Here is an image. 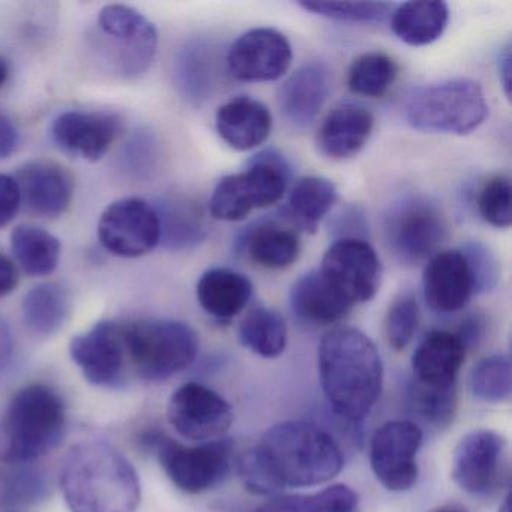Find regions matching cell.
I'll list each match as a JSON object with an SVG mask.
<instances>
[{
	"label": "cell",
	"mask_w": 512,
	"mask_h": 512,
	"mask_svg": "<svg viewBox=\"0 0 512 512\" xmlns=\"http://www.w3.org/2000/svg\"><path fill=\"white\" fill-rule=\"evenodd\" d=\"M22 206V194L16 179L0 173V229L7 227L16 218Z\"/></svg>",
	"instance_id": "cell-43"
},
{
	"label": "cell",
	"mask_w": 512,
	"mask_h": 512,
	"mask_svg": "<svg viewBox=\"0 0 512 512\" xmlns=\"http://www.w3.org/2000/svg\"><path fill=\"white\" fill-rule=\"evenodd\" d=\"M13 335H11L10 326L0 317V374H4L13 358Z\"/></svg>",
	"instance_id": "cell-47"
},
{
	"label": "cell",
	"mask_w": 512,
	"mask_h": 512,
	"mask_svg": "<svg viewBox=\"0 0 512 512\" xmlns=\"http://www.w3.org/2000/svg\"><path fill=\"white\" fill-rule=\"evenodd\" d=\"M358 508V494L337 484L305 496H277L248 512H358Z\"/></svg>",
	"instance_id": "cell-34"
},
{
	"label": "cell",
	"mask_w": 512,
	"mask_h": 512,
	"mask_svg": "<svg viewBox=\"0 0 512 512\" xmlns=\"http://www.w3.org/2000/svg\"><path fill=\"white\" fill-rule=\"evenodd\" d=\"M419 322V305L415 296L403 293L398 296L386 314V338L392 349L403 350L412 341Z\"/></svg>",
	"instance_id": "cell-41"
},
{
	"label": "cell",
	"mask_w": 512,
	"mask_h": 512,
	"mask_svg": "<svg viewBox=\"0 0 512 512\" xmlns=\"http://www.w3.org/2000/svg\"><path fill=\"white\" fill-rule=\"evenodd\" d=\"M122 131L118 115L109 112L68 110L52 125L53 142L65 154L97 163L112 148Z\"/></svg>",
	"instance_id": "cell-19"
},
{
	"label": "cell",
	"mask_w": 512,
	"mask_h": 512,
	"mask_svg": "<svg viewBox=\"0 0 512 512\" xmlns=\"http://www.w3.org/2000/svg\"><path fill=\"white\" fill-rule=\"evenodd\" d=\"M70 353L85 379L104 389H119L128 380V358L121 323L101 320L77 335Z\"/></svg>",
	"instance_id": "cell-15"
},
{
	"label": "cell",
	"mask_w": 512,
	"mask_h": 512,
	"mask_svg": "<svg viewBox=\"0 0 512 512\" xmlns=\"http://www.w3.org/2000/svg\"><path fill=\"white\" fill-rule=\"evenodd\" d=\"M397 74V64L385 53H365L350 65L347 85L353 94L380 98L394 85Z\"/></svg>",
	"instance_id": "cell-36"
},
{
	"label": "cell",
	"mask_w": 512,
	"mask_h": 512,
	"mask_svg": "<svg viewBox=\"0 0 512 512\" xmlns=\"http://www.w3.org/2000/svg\"><path fill=\"white\" fill-rule=\"evenodd\" d=\"M2 448H4V442L0 440V457L4 458V451H2Z\"/></svg>",
	"instance_id": "cell-52"
},
{
	"label": "cell",
	"mask_w": 512,
	"mask_h": 512,
	"mask_svg": "<svg viewBox=\"0 0 512 512\" xmlns=\"http://www.w3.org/2000/svg\"><path fill=\"white\" fill-rule=\"evenodd\" d=\"M488 104L481 85L451 79L421 86L407 95L404 116L413 130L466 136L485 121Z\"/></svg>",
	"instance_id": "cell-7"
},
{
	"label": "cell",
	"mask_w": 512,
	"mask_h": 512,
	"mask_svg": "<svg viewBox=\"0 0 512 512\" xmlns=\"http://www.w3.org/2000/svg\"><path fill=\"white\" fill-rule=\"evenodd\" d=\"M422 430L412 421H389L371 437L370 463L383 487L406 491L418 479L416 455L422 445Z\"/></svg>",
	"instance_id": "cell-17"
},
{
	"label": "cell",
	"mask_w": 512,
	"mask_h": 512,
	"mask_svg": "<svg viewBox=\"0 0 512 512\" xmlns=\"http://www.w3.org/2000/svg\"><path fill=\"white\" fill-rule=\"evenodd\" d=\"M506 472V440L496 431H472L455 448L452 478L470 496H493L505 484Z\"/></svg>",
	"instance_id": "cell-11"
},
{
	"label": "cell",
	"mask_w": 512,
	"mask_h": 512,
	"mask_svg": "<svg viewBox=\"0 0 512 512\" xmlns=\"http://www.w3.org/2000/svg\"><path fill=\"white\" fill-rule=\"evenodd\" d=\"M217 53L208 44L187 47L178 61L179 88L190 100L208 98L217 80Z\"/></svg>",
	"instance_id": "cell-35"
},
{
	"label": "cell",
	"mask_w": 512,
	"mask_h": 512,
	"mask_svg": "<svg viewBox=\"0 0 512 512\" xmlns=\"http://www.w3.org/2000/svg\"><path fill=\"white\" fill-rule=\"evenodd\" d=\"M61 490L71 512H136L142 497L131 461L103 439L71 446L62 463Z\"/></svg>",
	"instance_id": "cell-2"
},
{
	"label": "cell",
	"mask_w": 512,
	"mask_h": 512,
	"mask_svg": "<svg viewBox=\"0 0 512 512\" xmlns=\"http://www.w3.org/2000/svg\"><path fill=\"white\" fill-rule=\"evenodd\" d=\"M331 94V73L322 62H310L296 70L278 89L281 115L296 128L316 121Z\"/></svg>",
	"instance_id": "cell-22"
},
{
	"label": "cell",
	"mask_w": 512,
	"mask_h": 512,
	"mask_svg": "<svg viewBox=\"0 0 512 512\" xmlns=\"http://www.w3.org/2000/svg\"><path fill=\"white\" fill-rule=\"evenodd\" d=\"M424 296L431 310L451 314L463 310L475 295L466 257L460 250L437 251L422 274Z\"/></svg>",
	"instance_id": "cell-20"
},
{
	"label": "cell",
	"mask_w": 512,
	"mask_h": 512,
	"mask_svg": "<svg viewBox=\"0 0 512 512\" xmlns=\"http://www.w3.org/2000/svg\"><path fill=\"white\" fill-rule=\"evenodd\" d=\"M460 251L469 265L476 295H484L496 289L500 280V265L490 248L482 242L470 241Z\"/></svg>",
	"instance_id": "cell-42"
},
{
	"label": "cell",
	"mask_w": 512,
	"mask_h": 512,
	"mask_svg": "<svg viewBox=\"0 0 512 512\" xmlns=\"http://www.w3.org/2000/svg\"><path fill=\"white\" fill-rule=\"evenodd\" d=\"M373 128L370 110L358 104H341L323 119L317 133V146L332 160H347L367 145Z\"/></svg>",
	"instance_id": "cell-24"
},
{
	"label": "cell",
	"mask_w": 512,
	"mask_h": 512,
	"mask_svg": "<svg viewBox=\"0 0 512 512\" xmlns=\"http://www.w3.org/2000/svg\"><path fill=\"white\" fill-rule=\"evenodd\" d=\"M20 145V131L16 122L0 112V160H7Z\"/></svg>",
	"instance_id": "cell-45"
},
{
	"label": "cell",
	"mask_w": 512,
	"mask_h": 512,
	"mask_svg": "<svg viewBox=\"0 0 512 512\" xmlns=\"http://www.w3.org/2000/svg\"><path fill=\"white\" fill-rule=\"evenodd\" d=\"M142 442L154 449L170 481L185 493L199 494L217 487L232 464L233 442L224 437L187 446L160 431H149Z\"/></svg>",
	"instance_id": "cell-10"
},
{
	"label": "cell",
	"mask_w": 512,
	"mask_h": 512,
	"mask_svg": "<svg viewBox=\"0 0 512 512\" xmlns=\"http://www.w3.org/2000/svg\"><path fill=\"white\" fill-rule=\"evenodd\" d=\"M292 46L277 29L256 28L238 38L227 53V70L241 82H274L292 64Z\"/></svg>",
	"instance_id": "cell-18"
},
{
	"label": "cell",
	"mask_w": 512,
	"mask_h": 512,
	"mask_svg": "<svg viewBox=\"0 0 512 512\" xmlns=\"http://www.w3.org/2000/svg\"><path fill=\"white\" fill-rule=\"evenodd\" d=\"M14 179L22 202L32 214L44 218L61 217L70 208L74 194L73 176L53 161H31L17 170Z\"/></svg>",
	"instance_id": "cell-21"
},
{
	"label": "cell",
	"mask_w": 512,
	"mask_h": 512,
	"mask_svg": "<svg viewBox=\"0 0 512 512\" xmlns=\"http://www.w3.org/2000/svg\"><path fill=\"white\" fill-rule=\"evenodd\" d=\"M500 512H509V497H505V502L500 506Z\"/></svg>",
	"instance_id": "cell-51"
},
{
	"label": "cell",
	"mask_w": 512,
	"mask_h": 512,
	"mask_svg": "<svg viewBox=\"0 0 512 512\" xmlns=\"http://www.w3.org/2000/svg\"><path fill=\"white\" fill-rule=\"evenodd\" d=\"M337 202V188L329 179L308 176L298 181L289 197L287 214L307 232H316L320 221Z\"/></svg>",
	"instance_id": "cell-32"
},
{
	"label": "cell",
	"mask_w": 512,
	"mask_h": 512,
	"mask_svg": "<svg viewBox=\"0 0 512 512\" xmlns=\"http://www.w3.org/2000/svg\"><path fill=\"white\" fill-rule=\"evenodd\" d=\"M382 232L394 259L415 266L437 253L448 236V221L439 203L430 197L406 194L386 209Z\"/></svg>",
	"instance_id": "cell-8"
},
{
	"label": "cell",
	"mask_w": 512,
	"mask_h": 512,
	"mask_svg": "<svg viewBox=\"0 0 512 512\" xmlns=\"http://www.w3.org/2000/svg\"><path fill=\"white\" fill-rule=\"evenodd\" d=\"M70 311V295L58 283H41L32 287L22 302L25 325L38 337H50L64 328Z\"/></svg>",
	"instance_id": "cell-30"
},
{
	"label": "cell",
	"mask_w": 512,
	"mask_h": 512,
	"mask_svg": "<svg viewBox=\"0 0 512 512\" xmlns=\"http://www.w3.org/2000/svg\"><path fill=\"white\" fill-rule=\"evenodd\" d=\"M323 394L344 421H364L382 392L383 365L376 344L355 328H337L320 341Z\"/></svg>",
	"instance_id": "cell-3"
},
{
	"label": "cell",
	"mask_w": 512,
	"mask_h": 512,
	"mask_svg": "<svg viewBox=\"0 0 512 512\" xmlns=\"http://www.w3.org/2000/svg\"><path fill=\"white\" fill-rule=\"evenodd\" d=\"M470 392L485 403H505L511 398V361L506 355L481 359L469 374Z\"/></svg>",
	"instance_id": "cell-37"
},
{
	"label": "cell",
	"mask_w": 512,
	"mask_h": 512,
	"mask_svg": "<svg viewBox=\"0 0 512 512\" xmlns=\"http://www.w3.org/2000/svg\"><path fill=\"white\" fill-rule=\"evenodd\" d=\"M449 20L445 2H406L392 16V31L403 43L428 46L442 37Z\"/></svg>",
	"instance_id": "cell-29"
},
{
	"label": "cell",
	"mask_w": 512,
	"mask_h": 512,
	"mask_svg": "<svg viewBox=\"0 0 512 512\" xmlns=\"http://www.w3.org/2000/svg\"><path fill=\"white\" fill-rule=\"evenodd\" d=\"M20 283V274L13 260L0 253V298L13 293Z\"/></svg>",
	"instance_id": "cell-46"
},
{
	"label": "cell",
	"mask_w": 512,
	"mask_h": 512,
	"mask_svg": "<svg viewBox=\"0 0 512 512\" xmlns=\"http://www.w3.org/2000/svg\"><path fill=\"white\" fill-rule=\"evenodd\" d=\"M499 74L506 97L509 98L511 95V50H509V46H506L500 53Z\"/></svg>",
	"instance_id": "cell-48"
},
{
	"label": "cell",
	"mask_w": 512,
	"mask_h": 512,
	"mask_svg": "<svg viewBox=\"0 0 512 512\" xmlns=\"http://www.w3.org/2000/svg\"><path fill=\"white\" fill-rule=\"evenodd\" d=\"M478 211L485 223L497 229L511 226V182L506 176H494L482 185L478 194Z\"/></svg>",
	"instance_id": "cell-40"
},
{
	"label": "cell",
	"mask_w": 512,
	"mask_h": 512,
	"mask_svg": "<svg viewBox=\"0 0 512 512\" xmlns=\"http://www.w3.org/2000/svg\"><path fill=\"white\" fill-rule=\"evenodd\" d=\"M299 5L317 16L350 23L382 22L392 10L388 2H301Z\"/></svg>",
	"instance_id": "cell-39"
},
{
	"label": "cell",
	"mask_w": 512,
	"mask_h": 512,
	"mask_svg": "<svg viewBox=\"0 0 512 512\" xmlns=\"http://www.w3.org/2000/svg\"><path fill=\"white\" fill-rule=\"evenodd\" d=\"M98 29L112 41L118 73L137 77L151 67L158 49L155 26L128 5H106L98 14Z\"/></svg>",
	"instance_id": "cell-13"
},
{
	"label": "cell",
	"mask_w": 512,
	"mask_h": 512,
	"mask_svg": "<svg viewBox=\"0 0 512 512\" xmlns=\"http://www.w3.org/2000/svg\"><path fill=\"white\" fill-rule=\"evenodd\" d=\"M467 347L454 332H428L412 356L410 404L434 427H445L457 409V379Z\"/></svg>",
	"instance_id": "cell-4"
},
{
	"label": "cell",
	"mask_w": 512,
	"mask_h": 512,
	"mask_svg": "<svg viewBox=\"0 0 512 512\" xmlns=\"http://www.w3.org/2000/svg\"><path fill=\"white\" fill-rule=\"evenodd\" d=\"M11 250L23 271L31 277H46L58 268L61 241L41 227L22 224L11 233Z\"/></svg>",
	"instance_id": "cell-31"
},
{
	"label": "cell",
	"mask_w": 512,
	"mask_h": 512,
	"mask_svg": "<svg viewBox=\"0 0 512 512\" xmlns=\"http://www.w3.org/2000/svg\"><path fill=\"white\" fill-rule=\"evenodd\" d=\"M343 466V451L328 431L287 421L269 428L259 445L241 455L238 472L248 490L272 496L284 488L328 482Z\"/></svg>",
	"instance_id": "cell-1"
},
{
	"label": "cell",
	"mask_w": 512,
	"mask_h": 512,
	"mask_svg": "<svg viewBox=\"0 0 512 512\" xmlns=\"http://www.w3.org/2000/svg\"><path fill=\"white\" fill-rule=\"evenodd\" d=\"M200 307L217 320L238 316L253 296V284L241 272L229 268H211L197 281Z\"/></svg>",
	"instance_id": "cell-28"
},
{
	"label": "cell",
	"mask_w": 512,
	"mask_h": 512,
	"mask_svg": "<svg viewBox=\"0 0 512 512\" xmlns=\"http://www.w3.org/2000/svg\"><path fill=\"white\" fill-rule=\"evenodd\" d=\"M236 251L266 269H286L298 260L301 241L293 227L263 218L239 235Z\"/></svg>",
	"instance_id": "cell-23"
},
{
	"label": "cell",
	"mask_w": 512,
	"mask_h": 512,
	"mask_svg": "<svg viewBox=\"0 0 512 512\" xmlns=\"http://www.w3.org/2000/svg\"><path fill=\"white\" fill-rule=\"evenodd\" d=\"M433 512H469L466 511L464 508H460V506H454V505H448V506H442V508L436 509V511Z\"/></svg>",
	"instance_id": "cell-50"
},
{
	"label": "cell",
	"mask_w": 512,
	"mask_h": 512,
	"mask_svg": "<svg viewBox=\"0 0 512 512\" xmlns=\"http://www.w3.org/2000/svg\"><path fill=\"white\" fill-rule=\"evenodd\" d=\"M238 334L242 346L262 358H277L286 349V322L271 308L251 310L239 323Z\"/></svg>",
	"instance_id": "cell-33"
},
{
	"label": "cell",
	"mask_w": 512,
	"mask_h": 512,
	"mask_svg": "<svg viewBox=\"0 0 512 512\" xmlns=\"http://www.w3.org/2000/svg\"><path fill=\"white\" fill-rule=\"evenodd\" d=\"M215 125L230 148L244 152L263 145L274 124L271 112L262 101L238 97L218 109Z\"/></svg>",
	"instance_id": "cell-26"
},
{
	"label": "cell",
	"mask_w": 512,
	"mask_h": 512,
	"mask_svg": "<svg viewBox=\"0 0 512 512\" xmlns=\"http://www.w3.org/2000/svg\"><path fill=\"white\" fill-rule=\"evenodd\" d=\"M67 433V410L61 395L35 383L20 389L5 416L4 460L29 464L58 448Z\"/></svg>",
	"instance_id": "cell-5"
},
{
	"label": "cell",
	"mask_w": 512,
	"mask_h": 512,
	"mask_svg": "<svg viewBox=\"0 0 512 512\" xmlns=\"http://www.w3.org/2000/svg\"><path fill=\"white\" fill-rule=\"evenodd\" d=\"M154 208L160 221V242L169 250H190L208 236L205 211L191 197L169 194Z\"/></svg>",
	"instance_id": "cell-27"
},
{
	"label": "cell",
	"mask_w": 512,
	"mask_h": 512,
	"mask_svg": "<svg viewBox=\"0 0 512 512\" xmlns=\"http://www.w3.org/2000/svg\"><path fill=\"white\" fill-rule=\"evenodd\" d=\"M13 466V470L0 475V503L26 505L43 499L47 493L46 476L26 464Z\"/></svg>",
	"instance_id": "cell-38"
},
{
	"label": "cell",
	"mask_w": 512,
	"mask_h": 512,
	"mask_svg": "<svg viewBox=\"0 0 512 512\" xmlns=\"http://www.w3.org/2000/svg\"><path fill=\"white\" fill-rule=\"evenodd\" d=\"M290 308L296 319L313 326H328L349 316L353 305L323 277L310 271L293 283L289 295Z\"/></svg>",
	"instance_id": "cell-25"
},
{
	"label": "cell",
	"mask_w": 512,
	"mask_h": 512,
	"mask_svg": "<svg viewBox=\"0 0 512 512\" xmlns=\"http://www.w3.org/2000/svg\"><path fill=\"white\" fill-rule=\"evenodd\" d=\"M98 239L113 256L137 259L160 244V221L151 203L137 197L116 200L98 221Z\"/></svg>",
	"instance_id": "cell-12"
},
{
	"label": "cell",
	"mask_w": 512,
	"mask_h": 512,
	"mask_svg": "<svg viewBox=\"0 0 512 512\" xmlns=\"http://www.w3.org/2000/svg\"><path fill=\"white\" fill-rule=\"evenodd\" d=\"M8 77H10V67H8V62L0 56V89L4 88Z\"/></svg>",
	"instance_id": "cell-49"
},
{
	"label": "cell",
	"mask_w": 512,
	"mask_h": 512,
	"mask_svg": "<svg viewBox=\"0 0 512 512\" xmlns=\"http://www.w3.org/2000/svg\"><path fill=\"white\" fill-rule=\"evenodd\" d=\"M365 229V217L358 208L346 209L337 215L332 230L337 233V239H364L361 232Z\"/></svg>",
	"instance_id": "cell-44"
},
{
	"label": "cell",
	"mask_w": 512,
	"mask_h": 512,
	"mask_svg": "<svg viewBox=\"0 0 512 512\" xmlns=\"http://www.w3.org/2000/svg\"><path fill=\"white\" fill-rule=\"evenodd\" d=\"M319 271L353 307L371 301L382 280L379 257L365 239L335 241L323 256Z\"/></svg>",
	"instance_id": "cell-14"
},
{
	"label": "cell",
	"mask_w": 512,
	"mask_h": 512,
	"mask_svg": "<svg viewBox=\"0 0 512 512\" xmlns=\"http://www.w3.org/2000/svg\"><path fill=\"white\" fill-rule=\"evenodd\" d=\"M290 169L274 149L260 152L238 175L221 179L212 193L209 212L218 221H241L254 209L280 202L286 193Z\"/></svg>",
	"instance_id": "cell-9"
},
{
	"label": "cell",
	"mask_w": 512,
	"mask_h": 512,
	"mask_svg": "<svg viewBox=\"0 0 512 512\" xmlns=\"http://www.w3.org/2000/svg\"><path fill=\"white\" fill-rule=\"evenodd\" d=\"M167 416L179 436L196 442L223 439L233 424V410L227 400L197 382L185 383L173 392Z\"/></svg>",
	"instance_id": "cell-16"
},
{
	"label": "cell",
	"mask_w": 512,
	"mask_h": 512,
	"mask_svg": "<svg viewBox=\"0 0 512 512\" xmlns=\"http://www.w3.org/2000/svg\"><path fill=\"white\" fill-rule=\"evenodd\" d=\"M0 512H14V511H10V509H0Z\"/></svg>",
	"instance_id": "cell-53"
},
{
	"label": "cell",
	"mask_w": 512,
	"mask_h": 512,
	"mask_svg": "<svg viewBox=\"0 0 512 512\" xmlns=\"http://www.w3.org/2000/svg\"><path fill=\"white\" fill-rule=\"evenodd\" d=\"M128 365L146 382H164L190 367L199 352V335L188 323L142 319L122 325Z\"/></svg>",
	"instance_id": "cell-6"
}]
</instances>
